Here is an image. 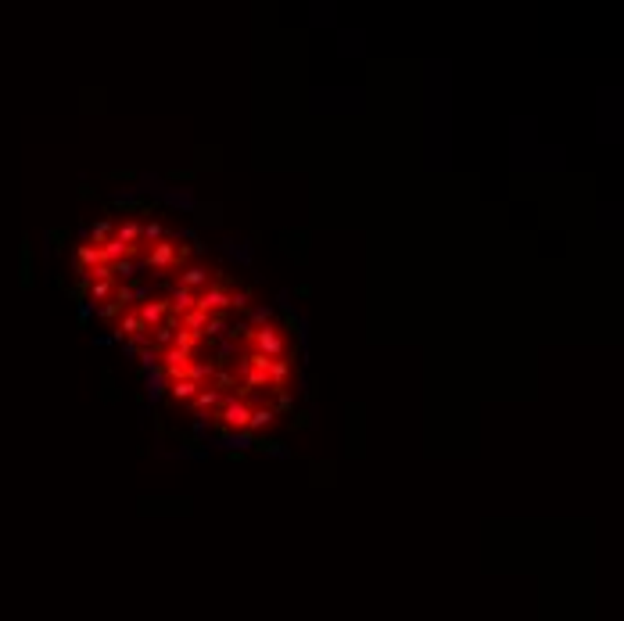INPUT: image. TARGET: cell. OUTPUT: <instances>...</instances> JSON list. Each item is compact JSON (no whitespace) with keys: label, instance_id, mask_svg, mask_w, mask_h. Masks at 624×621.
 <instances>
[{"label":"cell","instance_id":"cell-1","mask_svg":"<svg viewBox=\"0 0 624 621\" xmlns=\"http://www.w3.org/2000/svg\"><path fill=\"white\" fill-rule=\"evenodd\" d=\"M230 291H234V280L226 273H216L212 280H208V287L194 298V309L205 316H223L226 309H230Z\"/></svg>","mask_w":624,"mask_h":621},{"label":"cell","instance_id":"cell-2","mask_svg":"<svg viewBox=\"0 0 624 621\" xmlns=\"http://www.w3.org/2000/svg\"><path fill=\"white\" fill-rule=\"evenodd\" d=\"M140 259H144V270H148V273H158V277L176 273V244L169 237H162L151 248H144Z\"/></svg>","mask_w":624,"mask_h":621},{"label":"cell","instance_id":"cell-3","mask_svg":"<svg viewBox=\"0 0 624 621\" xmlns=\"http://www.w3.org/2000/svg\"><path fill=\"white\" fill-rule=\"evenodd\" d=\"M248 345H252V352H262L266 359H280L287 345H284V334L277 327H252V338H248Z\"/></svg>","mask_w":624,"mask_h":621},{"label":"cell","instance_id":"cell-4","mask_svg":"<svg viewBox=\"0 0 624 621\" xmlns=\"http://www.w3.org/2000/svg\"><path fill=\"white\" fill-rule=\"evenodd\" d=\"M165 313H173V302H169V298H148V302L137 305V316H140V323L148 327V330H155V327L165 320Z\"/></svg>","mask_w":624,"mask_h":621},{"label":"cell","instance_id":"cell-5","mask_svg":"<svg viewBox=\"0 0 624 621\" xmlns=\"http://www.w3.org/2000/svg\"><path fill=\"white\" fill-rule=\"evenodd\" d=\"M291 370H295V363L284 359V356L269 363V370H266V377H269V395H277V391H287V384H291Z\"/></svg>","mask_w":624,"mask_h":621},{"label":"cell","instance_id":"cell-6","mask_svg":"<svg viewBox=\"0 0 624 621\" xmlns=\"http://www.w3.org/2000/svg\"><path fill=\"white\" fill-rule=\"evenodd\" d=\"M273 420H277V409L269 406V402H259V406H252L248 431H252V434H266V427H273Z\"/></svg>","mask_w":624,"mask_h":621},{"label":"cell","instance_id":"cell-7","mask_svg":"<svg viewBox=\"0 0 624 621\" xmlns=\"http://www.w3.org/2000/svg\"><path fill=\"white\" fill-rule=\"evenodd\" d=\"M108 212H122V216H133V212H144V216H151V212H158V201H137V198H115V201L108 205Z\"/></svg>","mask_w":624,"mask_h":621},{"label":"cell","instance_id":"cell-8","mask_svg":"<svg viewBox=\"0 0 624 621\" xmlns=\"http://www.w3.org/2000/svg\"><path fill=\"white\" fill-rule=\"evenodd\" d=\"M208 280H212V273H208L205 266H187V270H180V277H176V287L194 291V287H208Z\"/></svg>","mask_w":624,"mask_h":621},{"label":"cell","instance_id":"cell-9","mask_svg":"<svg viewBox=\"0 0 624 621\" xmlns=\"http://www.w3.org/2000/svg\"><path fill=\"white\" fill-rule=\"evenodd\" d=\"M144 388H148V399L151 402H158L165 391H169V377H165V370H162V363L151 370V374H144Z\"/></svg>","mask_w":624,"mask_h":621},{"label":"cell","instance_id":"cell-10","mask_svg":"<svg viewBox=\"0 0 624 621\" xmlns=\"http://www.w3.org/2000/svg\"><path fill=\"white\" fill-rule=\"evenodd\" d=\"M208 388H216L219 395H237V391H241L237 370H216V374H212V384H208Z\"/></svg>","mask_w":624,"mask_h":621},{"label":"cell","instance_id":"cell-11","mask_svg":"<svg viewBox=\"0 0 624 621\" xmlns=\"http://www.w3.org/2000/svg\"><path fill=\"white\" fill-rule=\"evenodd\" d=\"M115 237V223H112V216H101L90 230H87V244H94V248H101L104 241H112Z\"/></svg>","mask_w":624,"mask_h":621},{"label":"cell","instance_id":"cell-12","mask_svg":"<svg viewBox=\"0 0 624 621\" xmlns=\"http://www.w3.org/2000/svg\"><path fill=\"white\" fill-rule=\"evenodd\" d=\"M212 374H216V366H212V363H201V359H191V363H187V370H183V377L194 381L198 388H205L208 381H212Z\"/></svg>","mask_w":624,"mask_h":621},{"label":"cell","instance_id":"cell-13","mask_svg":"<svg viewBox=\"0 0 624 621\" xmlns=\"http://www.w3.org/2000/svg\"><path fill=\"white\" fill-rule=\"evenodd\" d=\"M219 445H226V452H244L248 445L255 442V434L252 431H230V434H223V439H216Z\"/></svg>","mask_w":624,"mask_h":621},{"label":"cell","instance_id":"cell-14","mask_svg":"<svg viewBox=\"0 0 624 621\" xmlns=\"http://www.w3.org/2000/svg\"><path fill=\"white\" fill-rule=\"evenodd\" d=\"M173 439L180 442V452H187V457H194V460H205L208 457V449H201V442L194 439V434H187V431H173Z\"/></svg>","mask_w":624,"mask_h":621},{"label":"cell","instance_id":"cell-15","mask_svg":"<svg viewBox=\"0 0 624 621\" xmlns=\"http://www.w3.org/2000/svg\"><path fill=\"white\" fill-rule=\"evenodd\" d=\"M252 445H255L259 452H266V457H280V460H284V457H291L287 445H284L280 439H273V434H255V442H252Z\"/></svg>","mask_w":624,"mask_h":621},{"label":"cell","instance_id":"cell-16","mask_svg":"<svg viewBox=\"0 0 624 621\" xmlns=\"http://www.w3.org/2000/svg\"><path fill=\"white\" fill-rule=\"evenodd\" d=\"M219 402H223V395H219L216 388H208V384H205V388L198 391V395L191 399V409H205V413H216V409H219Z\"/></svg>","mask_w":624,"mask_h":621},{"label":"cell","instance_id":"cell-17","mask_svg":"<svg viewBox=\"0 0 624 621\" xmlns=\"http://www.w3.org/2000/svg\"><path fill=\"white\" fill-rule=\"evenodd\" d=\"M198 391H201V388H198L194 381L180 377V381H173V384H169V399H173V402L180 406V402H191V399L198 395Z\"/></svg>","mask_w":624,"mask_h":621},{"label":"cell","instance_id":"cell-18","mask_svg":"<svg viewBox=\"0 0 624 621\" xmlns=\"http://www.w3.org/2000/svg\"><path fill=\"white\" fill-rule=\"evenodd\" d=\"M194 298H198L194 291H187V287H176V284H173V298H169V302H173V313H176V316L191 313V309H194Z\"/></svg>","mask_w":624,"mask_h":621},{"label":"cell","instance_id":"cell-19","mask_svg":"<svg viewBox=\"0 0 624 621\" xmlns=\"http://www.w3.org/2000/svg\"><path fill=\"white\" fill-rule=\"evenodd\" d=\"M165 237V223L162 219H148V223H140V244L144 248H151L155 241H162Z\"/></svg>","mask_w":624,"mask_h":621},{"label":"cell","instance_id":"cell-20","mask_svg":"<svg viewBox=\"0 0 624 621\" xmlns=\"http://www.w3.org/2000/svg\"><path fill=\"white\" fill-rule=\"evenodd\" d=\"M101 259H104V266H112V262H119V259H126V244H122L119 237L104 241V244H101Z\"/></svg>","mask_w":624,"mask_h":621},{"label":"cell","instance_id":"cell-21","mask_svg":"<svg viewBox=\"0 0 624 621\" xmlns=\"http://www.w3.org/2000/svg\"><path fill=\"white\" fill-rule=\"evenodd\" d=\"M173 348H183V352H198L201 348V334H194V330H176L173 334Z\"/></svg>","mask_w":624,"mask_h":621},{"label":"cell","instance_id":"cell-22","mask_svg":"<svg viewBox=\"0 0 624 621\" xmlns=\"http://www.w3.org/2000/svg\"><path fill=\"white\" fill-rule=\"evenodd\" d=\"M115 237H119L122 244H137V241H140V219L119 223V226H115Z\"/></svg>","mask_w":624,"mask_h":621},{"label":"cell","instance_id":"cell-23","mask_svg":"<svg viewBox=\"0 0 624 621\" xmlns=\"http://www.w3.org/2000/svg\"><path fill=\"white\" fill-rule=\"evenodd\" d=\"M284 330H287V334H295L298 341L305 338V320L295 313V309H284Z\"/></svg>","mask_w":624,"mask_h":621},{"label":"cell","instance_id":"cell-24","mask_svg":"<svg viewBox=\"0 0 624 621\" xmlns=\"http://www.w3.org/2000/svg\"><path fill=\"white\" fill-rule=\"evenodd\" d=\"M112 277H122V284H133V280H137V262H133V259L112 262Z\"/></svg>","mask_w":624,"mask_h":621},{"label":"cell","instance_id":"cell-25","mask_svg":"<svg viewBox=\"0 0 624 621\" xmlns=\"http://www.w3.org/2000/svg\"><path fill=\"white\" fill-rule=\"evenodd\" d=\"M223 327H226V316H208V323H205V330H201V341H219V334H223Z\"/></svg>","mask_w":624,"mask_h":621},{"label":"cell","instance_id":"cell-26","mask_svg":"<svg viewBox=\"0 0 624 621\" xmlns=\"http://www.w3.org/2000/svg\"><path fill=\"white\" fill-rule=\"evenodd\" d=\"M273 305H259L252 309V320H248V327H273Z\"/></svg>","mask_w":624,"mask_h":621},{"label":"cell","instance_id":"cell-27","mask_svg":"<svg viewBox=\"0 0 624 621\" xmlns=\"http://www.w3.org/2000/svg\"><path fill=\"white\" fill-rule=\"evenodd\" d=\"M248 338H252V327L248 323H230L226 327V345L237 348V341H248Z\"/></svg>","mask_w":624,"mask_h":621},{"label":"cell","instance_id":"cell-28","mask_svg":"<svg viewBox=\"0 0 624 621\" xmlns=\"http://www.w3.org/2000/svg\"><path fill=\"white\" fill-rule=\"evenodd\" d=\"M194 219H198L201 226H205V223L216 226V223H219V209H216V205H194Z\"/></svg>","mask_w":624,"mask_h":621},{"label":"cell","instance_id":"cell-29","mask_svg":"<svg viewBox=\"0 0 624 621\" xmlns=\"http://www.w3.org/2000/svg\"><path fill=\"white\" fill-rule=\"evenodd\" d=\"M22 284L26 287L33 284V244H29V237L22 241Z\"/></svg>","mask_w":624,"mask_h":621},{"label":"cell","instance_id":"cell-30","mask_svg":"<svg viewBox=\"0 0 624 621\" xmlns=\"http://www.w3.org/2000/svg\"><path fill=\"white\" fill-rule=\"evenodd\" d=\"M122 313H126V309H122V305H119L115 298H108L104 305H97V316H101V320H108V323H115V320H119Z\"/></svg>","mask_w":624,"mask_h":621},{"label":"cell","instance_id":"cell-31","mask_svg":"<svg viewBox=\"0 0 624 621\" xmlns=\"http://www.w3.org/2000/svg\"><path fill=\"white\" fill-rule=\"evenodd\" d=\"M291 431H305V427H312V409H295L291 413V424H287Z\"/></svg>","mask_w":624,"mask_h":621},{"label":"cell","instance_id":"cell-32","mask_svg":"<svg viewBox=\"0 0 624 621\" xmlns=\"http://www.w3.org/2000/svg\"><path fill=\"white\" fill-rule=\"evenodd\" d=\"M252 302V287H241V291H230V309H248Z\"/></svg>","mask_w":624,"mask_h":621},{"label":"cell","instance_id":"cell-33","mask_svg":"<svg viewBox=\"0 0 624 621\" xmlns=\"http://www.w3.org/2000/svg\"><path fill=\"white\" fill-rule=\"evenodd\" d=\"M51 241H54V248L61 252V248H65V244L72 241V230H61V226H58V230H51Z\"/></svg>","mask_w":624,"mask_h":621},{"label":"cell","instance_id":"cell-34","mask_svg":"<svg viewBox=\"0 0 624 621\" xmlns=\"http://www.w3.org/2000/svg\"><path fill=\"white\" fill-rule=\"evenodd\" d=\"M108 180H115V183H137V173L133 169H115V173H108Z\"/></svg>","mask_w":624,"mask_h":621},{"label":"cell","instance_id":"cell-35","mask_svg":"<svg viewBox=\"0 0 624 621\" xmlns=\"http://www.w3.org/2000/svg\"><path fill=\"white\" fill-rule=\"evenodd\" d=\"M194 176H198L194 169H173V173H169V180H173V183H191Z\"/></svg>","mask_w":624,"mask_h":621},{"label":"cell","instance_id":"cell-36","mask_svg":"<svg viewBox=\"0 0 624 621\" xmlns=\"http://www.w3.org/2000/svg\"><path fill=\"white\" fill-rule=\"evenodd\" d=\"M295 298H302V302L312 298V284H298V287H295Z\"/></svg>","mask_w":624,"mask_h":621}]
</instances>
